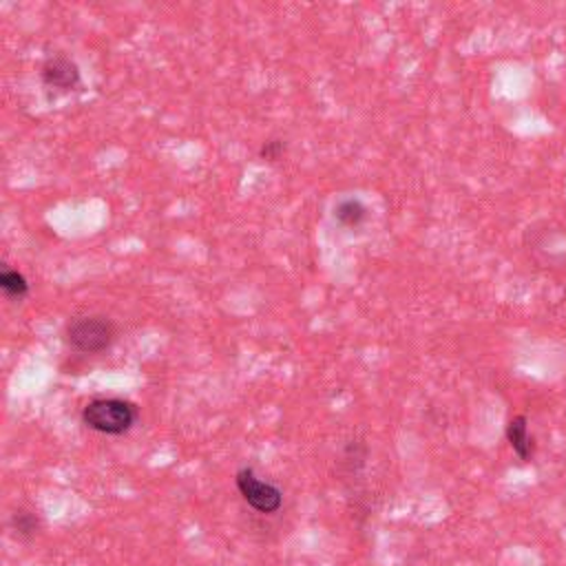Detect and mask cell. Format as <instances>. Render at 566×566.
I'll list each match as a JSON object with an SVG mask.
<instances>
[{"label": "cell", "instance_id": "8992f818", "mask_svg": "<svg viewBox=\"0 0 566 566\" xmlns=\"http://www.w3.org/2000/svg\"><path fill=\"white\" fill-rule=\"evenodd\" d=\"M367 217V208L363 206V201L349 197V199H340L334 208V219L345 226V228H356L365 221Z\"/></svg>", "mask_w": 566, "mask_h": 566}, {"label": "cell", "instance_id": "7a4b0ae2", "mask_svg": "<svg viewBox=\"0 0 566 566\" xmlns=\"http://www.w3.org/2000/svg\"><path fill=\"white\" fill-rule=\"evenodd\" d=\"M66 343L80 354H99L115 340V325L106 316H77L66 325Z\"/></svg>", "mask_w": 566, "mask_h": 566}, {"label": "cell", "instance_id": "52a82bcc", "mask_svg": "<svg viewBox=\"0 0 566 566\" xmlns=\"http://www.w3.org/2000/svg\"><path fill=\"white\" fill-rule=\"evenodd\" d=\"M0 287L4 290L7 296H15V298H22L29 294V281L24 279V274L9 268L0 272Z\"/></svg>", "mask_w": 566, "mask_h": 566}, {"label": "cell", "instance_id": "ba28073f", "mask_svg": "<svg viewBox=\"0 0 566 566\" xmlns=\"http://www.w3.org/2000/svg\"><path fill=\"white\" fill-rule=\"evenodd\" d=\"M11 528L22 537H31L38 531V517L31 511L20 509L11 515Z\"/></svg>", "mask_w": 566, "mask_h": 566}, {"label": "cell", "instance_id": "6da1fadb", "mask_svg": "<svg viewBox=\"0 0 566 566\" xmlns=\"http://www.w3.org/2000/svg\"><path fill=\"white\" fill-rule=\"evenodd\" d=\"M82 420L93 431L119 436L135 424L137 409L133 402L122 398H93L82 409Z\"/></svg>", "mask_w": 566, "mask_h": 566}, {"label": "cell", "instance_id": "3957f363", "mask_svg": "<svg viewBox=\"0 0 566 566\" xmlns=\"http://www.w3.org/2000/svg\"><path fill=\"white\" fill-rule=\"evenodd\" d=\"M234 482H237V489H239L241 497H243L254 511H259V513H274V511L281 509V504H283V493H281L274 484L261 480L250 467L239 469Z\"/></svg>", "mask_w": 566, "mask_h": 566}, {"label": "cell", "instance_id": "9c48e42d", "mask_svg": "<svg viewBox=\"0 0 566 566\" xmlns=\"http://www.w3.org/2000/svg\"><path fill=\"white\" fill-rule=\"evenodd\" d=\"M283 153H285V142L279 139V137H272V139L263 142V146L259 150L261 159H265V161H279L283 157Z\"/></svg>", "mask_w": 566, "mask_h": 566}, {"label": "cell", "instance_id": "5b68a950", "mask_svg": "<svg viewBox=\"0 0 566 566\" xmlns=\"http://www.w3.org/2000/svg\"><path fill=\"white\" fill-rule=\"evenodd\" d=\"M506 440L511 442L513 451L522 458L528 460L533 455V438L528 433V424L524 416H515L509 427H506Z\"/></svg>", "mask_w": 566, "mask_h": 566}, {"label": "cell", "instance_id": "277c9868", "mask_svg": "<svg viewBox=\"0 0 566 566\" xmlns=\"http://www.w3.org/2000/svg\"><path fill=\"white\" fill-rule=\"evenodd\" d=\"M40 75L46 86H53L60 91H71V88L80 86V82H82L77 64L64 55H53V57L44 60Z\"/></svg>", "mask_w": 566, "mask_h": 566}]
</instances>
